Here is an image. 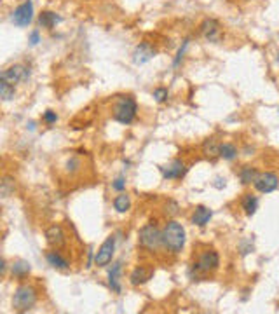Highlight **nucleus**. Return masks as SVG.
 I'll list each match as a JSON object with an SVG mask.
<instances>
[{"label":"nucleus","mask_w":279,"mask_h":314,"mask_svg":"<svg viewBox=\"0 0 279 314\" xmlns=\"http://www.w3.org/2000/svg\"><path fill=\"white\" fill-rule=\"evenodd\" d=\"M162 236H164V250H168L173 255L182 253L187 241V232L178 220H168L162 229Z\"/></svg>","instance_id":"obj_1"},{"label":"nucleus","mask_w":279,"mask_h":314,"mask_svg":"<svg viewBox=\"0 0 279 314\" xmlns=\"http://www.w3.org/2000/svg\"><path fill=\"white\" fill-rule=\"evenodd\" d=\"M138 246L141 248V250L148 251V253H157V251L164 250V236H162V230L159 229L154 222L145 224V225L138 230Z\"/></svg>","instance_id":"obj_2"},{"label":"nucleus","mask_w":279,"mask_h":314,"mask_svg":"<svg viewBox=\"0 0 279 314\" xmlns=\"http://www.w3.org/2000/svg\"><path fill=\"white\" fill-rule=\"evenodd\" d=\"M136 114H138V103L133 96H117L114 103V108H112V117L114 121H117L119 124L129 126L133 121L136 119Z\"/></svg>","instance_id":"obj_3"},{"label":"nucleus","mask_w":279,"mask_h":314,"mask_svg":"<svg viewBox=\"0 0 279 314\" xmlns=\"http://www.w3.org/2000/svg\"><path fill=\"white\" fill-rule=\"evenodd\" d=\"M39 293L37 290L33 288L32 285H18L14 290V295H12V309L16 313H28L33 307L37 306Z\"/></svg>","instance_id":"obj_4"},{"label":"nucleus","mask_w":279,"mask_h":314,"mask_svg":"<svg viewBox=\"0 0 279 314\" xmlns=\"http://www.w3.org/2000/svg\"><path fill=\"white\" fill-rule=\"evenodd\" d=\"M115 253V236H108L103 241L101 246L94 253V266L96 267H107L112 262Z\"/></svg>","instance_id":"obj_5"},{"label":"nucleus","mask_w":279,"mask_h":314,"mask_svg":"<svg viewBox=\"0 0 279 314\" xmlns=\"http://www.w3.org/2000/svg\"><path fill=\"white\" fill-rule=\"evenodd\" d=\"M194 266L199 269L201 274H209L220 267V255L215 250H206L199 255L197 262H194Z\"/></svg>","instance_id":"obj_6"},{"label":"nucleus","mask_w":279,"mask_h":314,"mask_svg":"<svg viewBox=\"0 0 279 314\" xmlns=\"http://www.w3.org/2000/svg\"><path fill=\"white\" fill-rule=\"evenodd\" d=\"M253 187H255V190L260 194H271L279 188V177L276 173H272V171L258 173Z\"/></svg>","instance_id":"obj_7"},{"label":"nucleus","mask_w":279,"mask_h":314,"mask_svg":"<svg viewBox=\"0 0 279 314\" xmlns=\"http://www.w3.org/2000/svg\"><path fill=\"white\" fill-rule=\"evenodd\" d=\"M11 19L18 28L28 26L30 23L33 21V2L32 0H25L23 4H19L18 7L12 11Z\"/></svg>","instance_id":"obj_8"},{"label":"nucleus","mask_w":279,"mask_h":314,"mask_svg":"<svg viewBox=\"0 0 279 314\" xmlns=\"http://www.w3.org/2000/svg\"><path fill=\"white\" fill-rule=\"evenodd\" d=\"M28 79H30V70L25 65H11V67L2 70V74H0V81H5L12 86L28 81Z\"/></svg>","instance_id":"obj_9"},{"label":"nucleus","mask_w":279,"mask_h":314,"mask_svg":"<svg viewBox=\"0 0 279 314\" xmlns=\"http://www.w3.org/2000/svg\"><path fill=\"white\" fill-rule=\"evenodd\" d=\"M199 30H201V35H202V37H204L208 42H213V44L220 42L222 37H224V34H222V26H220V23H218L215 18H206L204 21L201 23Z\"/></svg>","instance_id":"obj_10"},{"label":"nucleus","mask_w":279,"mask_h":314,"mask_svg":"<svg viewBox=\"0 0 279 314\" xmlns=\"http://www.w3.org/2000/svg\"><path fill=\"white\" fill-rule=\"evenodd\" d=\"M159 171L164 180H182L187 175L188 168L182 159H173L168 166H159Z\"/></svg>","instance_id":"obj_11"},{"label":"nucleus","mask_w":279,"mask_h":314,"mask_svg":"<svg viewBox=\"0 0 279 314\" xmlns=\"http://www.w3.org/2000/svg\"><path fill=\"white\" fill-rule=\"evenodd\" d=\"M46 241H47L49 246L56 248V250H59V248L65 246L66 236H65L63 227L59 225V224H52V225H49L47 229H46Z\"/></svg>","instance_id":"obj_12"},{"label":"nucleus","mask_w":279,"mask_h":314,"mask_svg":"<svg viewBox=\"0 0 279 314\" xmlns=\"http://www.w3.org/2000/svg\"><path fill=\"white\" fill-rule=\"evenodd\" d=\"M152 276H154V269H152V267L136 266L135 269L131 270V274H129V285L141 286L145 285V283H148V281L152 279Z\"/></svg>","instance_id":"obj_13"},{"label":"nucleus","mask_w":279,"mask_h":314,"mask_svg":"<svg viewBox=\"0 0 279 314\" xmlns=\"http://www.w3.org/2000/svg\"><path fill=\"white\" fill-rule=\"evenodd\" d=\"M155 54H157V51H155L148 42H141V44L136 45L135 51H133V63H135V65H145V63L150 61Z\"/></svg>","instance_id":"obj_14"},{"label":"nucleus","mask_w":279,"mask_h":314,"mask_svg":"<svg viewBox=\"0 0 279 314\" xmlns=\"http://www.w3.org/2000/svg\"><path fill=\"white\" fill-rule=\"evenodd\" d=\"M211 217H213L211 208L199 204V206H195L194 213H192V224L197 227H206L209 224V220H211Z\"/></svg>","instance_id":"obj_15"},{"label":"nucleus","mask_w":279,"mask_h":314,"mask_svg":"<svg viewBox=\"0 0 279 314\" xmlns=\"http://www.w3.org/2000/svg\"><path fill=\"white\" fill-rule=\"evenodd\" d=\"M121 274H122V262L119 260V262L112 264L110 270H108V286H110L114 293H121L122 292Z\"/></svg>","instance_id":"obj_16"},{"label":"nucleus","mask_w":279,"mask_h":314,"mask_svg":"<svg viewBox=\"0 0 279 314\" xmlns=\"http://www.w3.org/2000/svg\"><path fill=\"white\" fill-rule=\"evenodd\" d=\"M46 260H47V264L52 267V269H58V270H68L70 269V262L61 255V253H59L58 250H56V248L46 253Z\"/></svg>","instance_id":"obj_17"},{"label":"nucleus","mask_w":279,"mask_h":314,"mask_svg":"<svg viewBox=\"0 0 279 314\" xmlns=\"http://www.w3.org/2000/svg\"><path fill=\"white\" fill-rule=\"evenodd\" d=\"M258 206H260V201H258V197L255 196V194H244V196H242L241 208L246 217H253V215L257 213Z\"/></svg>","instance_id":"obj_18"},{"label":"nucleus","mask_w":279,"mask_h":314,"mask_svg":"<svg viewBox=\"0 0 279 314\" xmlns=\"http://www.w3.org/2000/svg\"><path fill=\"white\" fill-rule=\"evenodd\" d=\"M58 23H61V16L52 11H42L41 16H39V25H41L42 28L52 30Z\"/></svg>","instance_id":"obj_19"},{"label":"nucleus","mask_w":279,"mask_h":314,"mask_svg":"<svg viewBox=\"0 0 279 314\" xmlns=\"http://www.w3.org/2000/svg\"><path fill=\"white\" fill-rule=\"evenodd\" d=\"M11 272L12 276L18 277V279H25V277L32 272V266H30V262H26V260H16L11 266Z\"/></svg>","instance_id":"obj_20"},{"label":"nucleus","mask_w":279,"mask_h":314,"mask_svg":"<svg viewBox=\"0 0 279 314\" xmlns=\"http://www.w3.org/2000/svg\"><path fill=\"white\" fill-rule=\"evenodd\" d=\"M237 177L242 185H251V183H255V180H257L258 170L253 166H242L241 170H239Z\"/></svg>","instance_id":"obj_21"},{"label":"nucleus","mask_w":279,"mask_h":314,"mask_svg":"<svg viewBox=\"0 0 279 314\" xmlns=\"http://www.w3.org/2000/svg\"><path fill=\"white\" fill-rule=\"evenodd\" d=\"M237 147L234 143H229V141L220 143V147H218V157H222L224 161H234L237 157Z\"/></svg>","instance_id":"obj_22"},{"label":"nucleus","mask_w":279,"mask_h":314,"mask_svg":"<svg viewBox=\"0 0 279 314\" xmlns=\"http://www.w3.org/2000/svg\"><path fill=\"white\" fill-rule=\"evenodd\" d=\"M114 210L117 213H128L131 210V197L126 192H119V196L114 197Z\"/></svg>","instance_id":"obj_23"},{"label":"nucleus","mask_w":279,"mask_h":314,"mask_svg":"<svg viewBox=\"0 0 279 314\" xmlns=\"http://www.w3.org/2000/svg\"><path fill=\"white\" fill-rule=\"evenodd\" d=\"M16 96V88L5 81H0V98L2 101H11Z\"/></svg>","instance_id":"obj_24"},{"label":"nucleus","mask_w":279,"mask_h":314,"mask_svg":"<svg viewBox=\"0 0 279 314\" xmlns=\"http://www.w3.org/2000/svg\"><path fill=\"white\" fill-rule=\"evenodd\" d=\"M0 194H2V197H9V196L14 194V178L4 177L2 185H0Z\"/></svg>","instance_id":"obj_25"},{"label":"nucleus","mask_w":279,"mask_h":314,"mask_svg":"<svg viewBox=\"0 0 279 314\" xmlns=\"http://www.w3.org/2000/svg\"><path fill=\"white\" fill-rule=\"evenodd\" d=\"M218 147H220V143H217V140L215 138H208V140L202 143V152H204L206 155H218Z\"/></svg>","instance_id":"obj_26"},{"label":"nucleus","mask_w":279,"mask_h":314,"mask_svg":"<svg viewBox=\"0 0 279 314\" xmlns=\"http://www.w3.org/2000/svg\"><path fill=\"white\" fill-rule=\"evenodd\" d=\"M164 213L168 215L169 218H175V217H177V215L180 213V206H178L177 201L169 199L168 203L164 204Z\"/></svg>","instance_id":"obj_27"},{"label":"nucleus","mask_w":279,"mask_h":314,"mask_svg":"<svg viewBox=\"0 0 279 314\" xmlns=\"http://www.w3.org/2000/svg\"><path fill=\"white\" fill-rule=\"evenodd\" d=\"M255 246L253 243H251V239H242L241 243H239V253H241V257H246L250 255V253H253Z\"/></svg>","instance_id":"obj_28"},{"label":"nucleus","mask_w":279,"mask_h":314,"mask_svg":"<svg viewBox=\"0 0 279 314\" xmlns=\"http://www.w3.org/2000/svg\"><path fill=\"white\" fill-rule=\"evenodd\" d=\"M188 44H190V41H188V39H185L184 44H182V47L178 49V52H177V56H175V59H173V67H178V65H180V61L184 59L185 52H187Z\"/></svg>","instance_id":"obj_29"},{"label":"nucleus","mask_w":279,"mask_h":314,"mask_svg":"<svg viewBox=\"0 0 279 314\" xmlns=\"http://www.w3.org/2000/svg\"><path fill=\"white\" fill-rule=\"evenodd\" d=\"M168 96H169V92L166 88H155L154 89V98L157 103H164V101H168Z\"/></svg>","instance_id":"obj_30"},{"label":"nucleus","mask_w":279,"mask_h":314,"mask_svg":"<svg viewBox=\"0 0 279 314\" xmlns=\"http://www.w3.org/2000/svg\"><path fill=\"white\" fill-rule=\"evenodd\" d=\"M42 121H44L47 126L56 124V122H58V114H56L54 110H46L44 115H42Z\"/></svg>","instance_id":"obj_31"},{"label":"nucleus","mask_w":279,"mask_h":314,"mask_svg":"<svg viewBox=\"0 0 279 314\" xmlns=\"http://www.w3.org/2000/svg\"><path fill=\"white\" fill-rule=\"evenodd\" d=\"M112 188H114L115 192H124V188H126V178H124V177L115 178V180L112 181Z\"/></svg>","instance_id":"obj_32"},{"label":"nucleus","mask_w":279,"mask_h":314,"mask_svg":"<svg viewBox=\"0 0 279 314\" xmlns=\"http://www.w3.org/2000/svg\"><path fill=\"white\" fill-rule=\"evenodd\" d=\"M79 168H81V161L77 157H70L68 163H66V170L74 173V171H79Z\"/></svg>","instance_id":"obj_33"},{"label":"nucleus","mask_w":279,"mask_h":314,"mask_svg":"<svg viewBox=\"0 0 279 314\" xmlns=\"http://www.w3.org/2000/svg\"><path fill=\"white\" fill-rule=\"evenodd\" d=\"M28 42H30V45H37L39 42H41V32H39L37 28L32 30V32H30V35H28Z\"/></svg>","instance_id":"obj_34"},{"label":"nucleus","mask_w":279,"mask_h":314,"mask_svg":"<svg viewBox=\"0 0 279 314\" xmlns=\"http://www.w3.org/2000/svg\"><path fill=\"white\" fill-rule=\"evenodd\" d=\"M213 185H215L217 188H224V187H225V180H222V178H217Z\"/></svg>","instance_id":"obj_35"},{"label":"nucleus","mask_w":279,"mask_h":314,"mask_svg":"<svg viewBox=\"0 0 279 314\" xmlns=\"http://www.w3.org/2000/svg\"><path fill=\"white\" fill-rule=\"evenodd\" d=\"M276 61H278V65H279V51H278V54H276Z\"/></svg>","instance_id":"obj_36"}]
</instances>
